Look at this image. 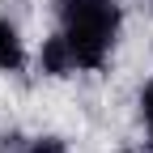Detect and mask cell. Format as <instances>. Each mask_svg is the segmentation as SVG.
Listing matches in <instances>:
<instances>
[{
  "instance_id": "1",
  "label": "cell",
  "mask_w": 153,
  "mask_h": 153,
  "mask_svg": "<svg viewBox=\"0 0 153 153\" xmlns=\"http://www.w3.org/2000/svg\"><path fill=\"white\" fill-rule=\"evenodd\" d=\"M55 13H60V34L76 68H102L119 34V4L115 0H55Z\"/></svg>"
},
{
  "instance_id": "2",
  "label": "cell",
  "mask_w": 153,
  "mask_h": 153,
  "mask_svg": "<svg viewBox=\"0 0 153 153\" xmlns=\"http://www.w3.org/2000/svg\"><path fill=\"white\" fill-rule=\"evenodd\" d=\"M38 64H43V72H51V76H68V72L76 68L72 51H68V43H64V34H51L47 43H43V51H38Z\"/></svg>"
},
{
  "instance_id": "3",
  "label": "cell",
  "mask_w": 153,
  "mask_h": 153,
  "mask_svg": "<svg viewBox=\"0 0 153 153\" xmlns=\"http://www.w3.org/2000/svg\"><path fill=\"white\" fill-rule=\"evenodd\" d=\"M22 64H26L22 34H17V26L0 22V68H4V72H22Z\"/></svg>"
},
{
  "instance_id": "4",
  "label": "cell",
  "mask_w": 153,
  "mask_h": 153,
  "mask_svg": "<svg viewBox=\"0 0 153 153\" xmlns=\"http://www.w3.org/2000/svg\"><path fill=\"white\" fill-rule=\"evenodd\" d=\"M26 153H68V149H64V140H55V136H38V140L26 145Z\"/></svg>"
},
{
  "instance_id": "5",
  "label": "cell",
  "mask_w": 153,
  "mask_h": 153,
  "mask_svg": "<svg viewBox=\"0 0 153 153\" xmlns=\"http://www.w3.org/2000/svg\"><path fill=\"white\" fill-rule=\"evenodd\" d=\"M140 111H145V123H149V140H153V81L140 89Z\"/></svg>"
}]
</instances>
